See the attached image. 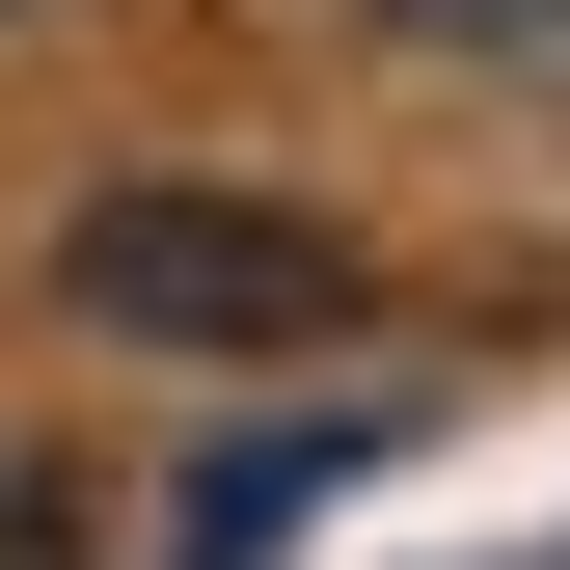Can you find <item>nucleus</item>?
Listing matches in <instances>:
<instances>
[{
  "instance_id": "1",
  "label": "nucleus",
  "mask_w": 570,
  "mask_h": 570,
  "mask_svg": "<svg viewBox=\"0 0 570 570\" xmlns=\"http://www.w3.org/2000/svg\"><path fill=\"white\" fill-rule=\"evenodd\" d=\"M55 299L136 326V353H326L353 326V245L299 190H82V218H55Z\"/></svg>"
},
{
  "instance_id": "3",
  "label": "nucleus",
  "mask_w": 570,
  "mask_h": 570,
  "mask_svg": "<svg viewBox=\"0 0 570 570\" xmlns=\"http://www.w3.org/2000/svg\"><path fill=\"white\" fill-rule=\"evenodd\" d=\"M0 570H55V462H0Z\"/></svg>"
},
{
  "instance_id": "2",
  "label": "nucleus",
  "mask_w": 570,
  "mask_h": 570,
  "mask_svg": "<svg viewBox=\"0 0 570 570\" xmlns=\"http://www.w3.org/2000/svg\"><path fill=\"white\" fill-rule=\"evenodd\" d=\"M381 55H435V82H543V109H570V0H381Z\"/></svg>"
}]
</instances>
